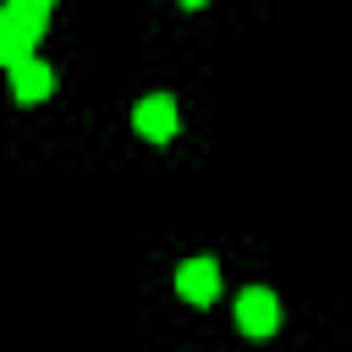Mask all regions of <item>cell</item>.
Segmentation results:
<instances>
[{"instance_id":"1","label":"cell","mask_w":352,"mask_h":352,"mask_svg":"<svg viewBox=\"0 0 352 352\" xmlns=\"http://www.w3.org/2000/svg\"><path fill=\"white\" fill-rule=\"evenodd\" d=\"M50 16H55V0H6L0 6V55H6V66L22 60V55H38Z\"/></svg>"},{"instance_id":"2","label":"cell","mask_w":352,"mask_h":352,"mask_svg":"<svg viewBox=\"0 0 352 352\" xmlns=\"http://www.w3.org/2000/svg\"><path fill=\"white\" fill-rule=\"evenodd\" d=\"M231 319H236V330L248 341H264V336L280 330V297L270 286H242L236 302H231Z\"/></svg>"},{"instance_id":"3","label":"cell","mask_w":352,"mask_h":352,"mask_svg":"<svg viewBox=\"0 0 352 352\" xmlns=\"http://www.w3.org/2000/svg\"><path fill=\"white\" fill-rule=\"evenodd\" d=\"M132 132H138L143 143H176V132H182L176 99H170V94H143V99L132 104Z\"/></svg>"},{"instance_id":"4","label":"cell","mask_w":352,"mask_h":352,"mask_svg":"<svg viewBox=\"0 0 352 352\" xmlns=\"http://www.w3.org/2000/svg\"><path fill=\"white\" fill-rule=\"evenodd\" d=\"M176 297L192 302V308H209V302L220 297V264L204 258V253L182 258V264H176Z\"/></svg>"},{"instance_id":"5","label":"cell","mask_w":352,"mask_h":352,"mask_svg":"<svg viewBox=\"0 0 352 352\" xmlns=\"http://www.w3.org/2000/svg\"><path fill=\"white\" fill-rule=\"evenodd\" d=\"M11 94H16V104H38V99H50V94H55V66H50L44 55H22V60H11Z\"/></svg>"},{"instance_id":"6","label":"cell","mask_w":352,"mask_h":352,"mask_svg":"<svg viewBox=\"0 0 352 352\" xmlns=\"http://www.w3.org/2000/svg\"><path fill=\"white\" fill-rule=\"evenodd\" d=\"M176 6H182V11H204L209 0H176Z\"/></svg>"}]
</instances>
